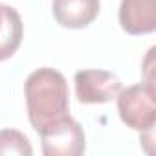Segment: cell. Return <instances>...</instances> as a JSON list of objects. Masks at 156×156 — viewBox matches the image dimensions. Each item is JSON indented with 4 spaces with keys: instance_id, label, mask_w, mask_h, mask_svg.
I'll return each mask as SVG.
<instances>
[{
    "instance_id": "obj_4",
    "label": "cell",
    "mask_w": 156,
    "mask_h": 156,
    "mask_svg": "<svg viewBox=\"0 0 156 156\" xmlns=\"http://www.w3.org/2000/svg\"><path fill=\"white\" fill-rule=\"evenodd\" d=\"M75 96L85 105H103L118 98L123 85L119 77L107 70H81L73 75Z\"/></svg>"
},
{
    "instance_id": "obj_6",
    "label": "cell",
    "mask_w": 156,
    "mask_h": 156,
    "mask_svg": "<svg viewBox=\"0 0 156 156\" xmlns=\"http://www.w3.org/2000/svg\"><path fill=\"white\" fill-rule=\"evenodd\" d=\"M53 19L68 30H81L99 15V0H53Z\"/></svg>"
},
{
    "instance_id": "obj_3",
    "label": "cell",
    "mask_w": 156,
    "mask_h": 156,
    "mask_svg": "<svg viewBox=\"0 0 156 156\" xmlns=\"http://www.w3.org/2000/svg\"><path fill=\"white\" fill-rule=\"evenodd\" d=\"M39 134L46 156H79L87 149L83 127L70 116L46 125Z\"/></svg>"
},
{
    "instance_id": "obj_7",
    "label": "cell",
    "mask_w": 156,
    "mask_h": 156,
    "mask_svg": "<svg viewBox=\"0 0 156 156\" xmlns=\"http://www.w3.org/2000/svg\"><path fill=\"white\" fill-rule=\"evenodd\" d=\"M24 24L19 11L11 6L0 4V62L9 59L20 46Z\"/></svg>"
},
{
    "instance_id": "obj_8",
    "label": "cell",
    "mask_w": 156,
    "mask_h": 156,
    "mask_svg": "<svg viewBox=\"0 0 156 156\" xmlns=\"http://www.w3.org/2000/svg\"><path fill=\"white\" fill-rule=\"evenodd\" d=\"M8 154H19V156L33 154V147L24 132L15 129L0 130V156H8Z\"/></svg>"
},
{
    "instance_id": "obj_9",
    "label": "cell",
    "mask_w": 156,
    "mask_h": 156,
    "mask_svg": "<svg viewBox=\"0 0 156 156\" xmlns=\"http://www.w3.org/2000/svg\"><path fill=\"white\" fill-rule=\"evenodd\" d=\"M154 48L149 50L145 61H143V75H145V81L147 83H154Z\"/></svg>"
},
{
    "instance_id": "obj_5",
    "label": "cell",
    "mask_w": 156,
    "mask_h": 156,
    "mask_svg": "<svg viewBox=\"0 0 156 156\" xmlns=\"http://www.w3.org/2000/svg\"><path fill=\"white\" fill-rule=\"evenodd\" d=\"M119 26L129 35H147L156 30V0H121Z\"/></svg>"
},
{
    "instance_id": "obj_2",
    "label": "cell",
    "mask_w": 156,
    "mask_h": 156,
    "mask_svg": "<svg viewBox=\"0 0 156 156\" xmlns=\"http://www.w3.org/2000/svg\"><path fill=\"white\" fill-rule=\"evenodd\" d=\"M118 112L121 121L138 132L154 130L156 123V87L154 83H138L121 88L118 94Z\"/></svg>"
},
{
    "instance_id": "obj_1",
    "label": "cell",
    "mask_w": 156,
    "mask_h": 156,
    "mask_svg": "<svg viewBox=\"0 0 156 156\" xmlns=\"http://www.w3.org/2000/svg\"><path fill=\"white\" fill-rule=\"evenodd\" d=\"M24 98L30 123L37 132L70 116L68 83L59 70L39 68L31 72L24 83Z\"/></svg>"
}]
</instances>
